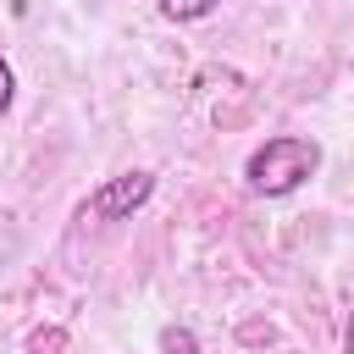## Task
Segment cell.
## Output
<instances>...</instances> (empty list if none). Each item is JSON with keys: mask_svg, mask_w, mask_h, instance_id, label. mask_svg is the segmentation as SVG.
<instances>
[{"mask_svg": "<svg viewBox=\"0 0 354 354\" xmlns=\"http://www.w3.org/2000/svg\"><path fill=\"white\" fill-rule=\"evenodd\" d=\"M343 354H354V315L343 321Z\"/></svg>", "mask_w": 354, "mask_h": 354, "instance_id": "7", "label": "cell"}, {"mask_svg": "<svg viewBox=\"0 0 354 354\" xmlns=\"http://www.w3.org/2000/svg\"><path fill=\"white\" fill-rule=\"evenodd\" d=\"M66 348V332L61 326H39V332H28V354H61Z\"/></svg>", "mask_w": 354, "mask_h": 354, "instance_id": "4", "label": "cell"}, {"mask_svg": "<svg viewBox=\"0 0 354 354\" xmlns=\"http://www.w3.org/2000/svg\"><path fill=\"white\" fill-rule=\"evenodd\" d=\"M160 348L166 354H199V337L188 326H160Z\"/></svg>", "mask_w": 354, "mask_h": 354, "instance_id": "5", "label": "cell"}, {"mask_svg": "<svg viewBox=\"0 0 354 354\" xmlns=\"http://www.w3.org/2000/svg\"><path fill=\"white\" fill-rule=\"evenodd\" d=\"M11 100H17V72H11V61L0 55V122H6V111H11Z\"/></svg>", "mask_w": 354, "mask_h": 354, "instance_id": "6", "label": "cell"}, {"mask_svg": "<svg viewBox=\"0 0 354 354\" xmlns=\"http://www.w3.org/2000/svg\"><path fill=\"white\" fill-rule=\"evenodd\" d=\"M321 144L315 138H304V133H271L266 144H254L249 149V160H243V188L254 194V199H288V194H299L315 171H321Z\"/></svg>", "mask_w": 354, "mask_h": 354, "instance_id": "1", "label": "cell"}, {"mask_svg": "<svg viewBox=\"0 0 354 354\" xmlns=\"http://www.w3.org/2000/svg\"><path fill=\"white\" fill-rule=\"evenodd\" d=\"M155 6H160V17H166V22H205L221 0H155Z\"/></svg>", "mask_w": 354, "mask_h": 354, "instance_id": "3", "label": "cell"}, {"mask_svg": "<svg viewBox=\"0 0 354 354\" xmlns=\"http://www.w3.org/2000/svg\"><path fill=\"white\" fill-rule=\"evenodd\" d=\"M149 199H155V171H116V177H105V183L88 194V210H94L100 221H127V216H138Z\"/></svg>", "mask_w": 354, "mask_h": 354, "instance_id": "2", "label": "cell"}]
</instances>
